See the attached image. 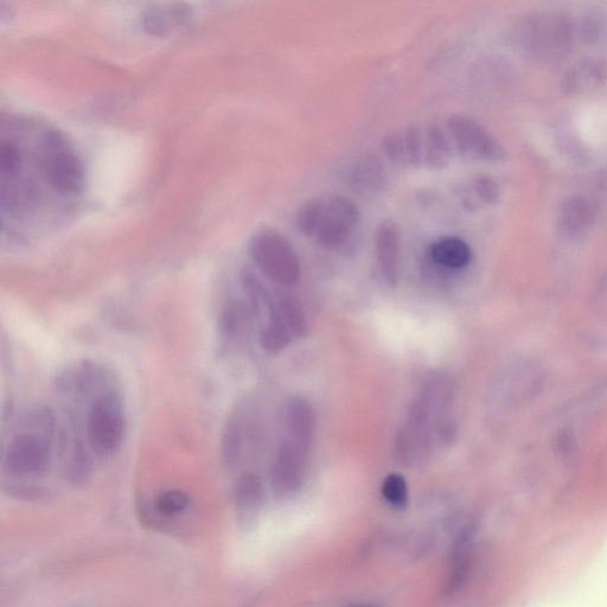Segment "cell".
Wrapping results in <instances>:
<instances>
[{"mask_svg":"<svg viewBox=\"0 0 607 607\" xmlns=\"http://www.w3.org/2000/svg\"><path fill=\"white\" fill-rule=\"evenodd\" d=\"M517 41L523 53L534 60H558L572 46V24L566 17L552 12L533 15L520 25Z\"/></svg>","mask_w":607,"mask_h":607,"instance_id":"1","label":"cell"},{"mask_svg":"<svg viewBox=\"0 0 607 607\" xmlns=\"http://www.w3.org/2000/svg\"><path fill=\"white\" fill-rule=\"evenodd\" d=\"M249 253L261 273L278 285L293 286L302 277V265L289 240L273 229L260 230L249 242Z\"/></svg>","mask_w":607,"mask_h":607,"instance_id":"2","label":"cell"},{"mask_svg":"<svg viewBox=\"0 0 607 607\" xmlns=\"http://www.w3.org/2000/svg\"><path fill=\"white\" fill-rule=\"evenodd\" d=\"M446 131L451 138L453 149L464 159L496 163L506 156V151L494 134L468 115H452L446 121Z\"/></svg>","mask_w":607,"mask_h":607,"instance_id":"3","label":"cell"},{"mask_svg":"<svg viewBox=\"0 0 607 607\" xmlns=\"http://www.w3.org/2000/svg\"><path fill=\"white\" fill-rule=\"evenodd\" d=\"M360 222V209L351 198L343 195L330 196L321 201V214L313 238L322 247L336 251L353 238Z\"/></svg>","mask_w":607,"mask_h":607,"instance_id":"4","label":"cell"},{"mask_svg":"<svg viewBox=\"0 0 607 607\" xmlns=\"http://www.w3.org/2000/svg\"><path fill=\"white\" fill-rule=\"evenodd\" d=\"M434 425L430 414L417 400L408 410L405 423L395 438V456L406 466H420L427 462L433 449Z\"/></svg>","mask_w":607,"mask_h":607,"instance_id":"5","label":"cell"},{"mask_svg":"<svg viewBox=\"0 0 607 607\" xmlns=\"http://www.w3.org/2000/svg\"><path fill=\"white\" fill-rule=\"evenodd\" d=\"M89 443L95 451L106 455L123 442L125 419L120 401L113 395L102 396L88 414Z\"/></svg>","mask_w":607,"mask_h":607,"instance_id":"6","label":"cell"},{"mask_svg":"<svg viewBox=\"0 0 607 607\" xmlns=\"http://www.w3.org/2000/svg\"><path fill=\"white\" fill-rule=\"evenodd\" d=\"M49 453L46 440L24 433L12 440L6 452V466L17 476L38 475L47 469Z\"/></svg>","mask_w":607,"mask_h":607,"instance_id":"7","label":"cell"},{"mask_svg":"<svg viewBox=\"0 0 607 607\" xmlns=\"http://www.w3.org/2000/svg\"><path fill=\"white\" fill-rule=\"evenodd\" d=\"M306 455L297 447L284 442L279 447L272 468V484L281 496L296 494L305 481Z\"/></svg>","mask_w":607,"mask_h":607,"instance_id":"8","label":"cell"},{"mask_svg":"<svg viewBox=\"0 0 607 607\" xmlns=\"http://www.w3.org/2000/svg\"><path fill=\"white\" fill-rule=\"evenodd\" d=\"M285 428L287 434L285 442L308 455L316 432V414L308 400L293 396L287 401Z\"/></svg>","mask_w":607,"mask_h":607,"instance_id":"9","label":"cell"},{"mask_svg":"<svg viewBox=\"0 0 607 607\" xmlns=\"http://www.w3.org/2000/svg\"><path fill=\"white\" fill-rule=\"evenodd\" d=\"M44 174L51 187L63 195L79 193L85 184L81 162L73 153L66 151L50 153L44 161Z\"/></svg>","mask_w":607,"mask_h":607,"instance_id":"10","label":"cell"},{"mask_svg":"<svg viewBox=\"0 0 607 607\" xmlns=\"http://www.w3.org/2000/svg\"><path fill=\"white\" fill-rule=\"evenodd\" d=\"M344 180L355 193L374 195L386 187V166L378 156L367 153L348 166L344 172Z\"/></svg>","mask_w":607,"mask_h":607,"instance_id":"11","label":"cell"},{"mask_svg":"<svg viewBox=\"0 0 607 607\" xmlns=\"http://www.w3.org/2000/svg\"><path fill=\"white\" fill-rule=\"evenodd\" d=\"M375 249L383 279L394 285L399 277L400 265V234L394 222H382L376 230Z\"/></svg>","mask_w":607,"mask_h":607,"instance_id":"12","label":"cell"},{"mask_svg":"<svg viewBox=\"0 0 607 607\" xmlns=\"http://www.w3.org/2000/svg\"><path fill=\"white\" fill-rule=\"evenodd\" d=\"M607 78L605 63L599 60H584L565 75L564 88L568 94L581 95L596 91Z\"/></svg>","mask_w":607,"mask_h":607,"instance_id":"13","label":"cell"},{"mask_svg":"<svg viewBox=\"0 0 607 607\" xmlns=\"http://www.w3.org/2000/svg\"><path fill=\"white\" fill-rule=\"evenodd\" d=\"M596 220L593 204L583 196H574L562 204L559 226L562 232L577 236L586 232Z\"/></svg>","mask_w":607,"mask_h":607,"instance_id":"14","label":"cell"},{"mask_svg":"<svg viewBox=\"0 0 607 607\" xmlns=\"http://www.w3.org/2000/svg\"><path fill=\"white\" fill-rule=\"evenodd\" d=\"M424 134V164L431 170H445L451 164L453 145L449 133L442 126L432 124Z\"/></svg>","mask_w":607,"mask_h":607,"instance_id":"15","label":"cell"},{"mask_svg":"<svg viewBox=\"0 0 607 607\" xmlns=\"http://www.w3.org/2000/svg\"><path fill=\"white\" fill-rule=\"evenodd\" d=\"M189 10L182 4L152 6L142 17L143 27L150 35L164 36L188 21Z\"/></svg>","mask_w":607,"mask_h":607,"instance_id":"16","label":"cell"},{"mask_svg":"<svg viewBox=\"0 0 607 607\" xmlns=\"http://www.w3.org/2000/svg\"><path fill=\"white\" fill-rule=\"evenodd\" d=\"M430 257L439 266L449 270H462L471 263V247L463 239L446 236L434 242Z\"/></svg>","mask_w":607,"mask_h":607,"instance_id":"17","label":"cell"},{"mask_svg":"<svg viewBox=\"0 0 607 607\" xmlns=\"http://www.w3.org/2000/svg\"><path fill=\"white\" fill-rule=\"evenodd\" d=\"M235 503L245 521H251L264 498L263 483L259 477L246 474L239 479L235 487Z\"/></svg>","mask_w":607,"mask_h":607,"instance_id":"18","label":"cell"},{"mask_svg":"<svg viewBox=\"0 0 607 607\" xmlns=\"http://www.w3.org/2000/svg\"><path fill=\"white\" fill-rule=\"evenodd\" d=\"M500 198L498 184L489 176H476L462 190V202L468 209H476L479 204H495Z\"/></svg>","mask_w":607,"mask_h":607,"instance_id":"19","label":"cell"},{"mask_svg":"<svg viewBox=\"0 0 607 607\" xmlns=\"http://www.w3.org/2000/svg\"><path fill=\"white\" fill-rule=\"evenodd\" d=\"M292 335L289 329L278 315L276 306L270 313V319H268L265 328L261 330L260 334V345L267 354L277 355L281 353L287 345L291 343Z\"/></svg>","mask_w":607,"mask_h":607,"instance_id":"20","label":"cell"},{"mask_svg":"<svg viewBox=\"0 0 607 607\" xmlns=\"http://www.w3.org/2000/svg\"><path fill=\"white\" fill-rule=\"evenodd\" d=\"M251 327V316L244 304L232 302L226 306L220 319L222 335L230 340H238L247 334Z\"/></svg>","mask_w":607,"mask_h":607,"instance_id":"21","label":"cell"},{"mask_svg":"<svg viewBox=\"0 0 607 607\" xmlns=\"http://www.w3.org/2000/svg\"><path fill=\"white\" fill-rule=\"evenodd\" d=\"M276 310L281 321H283L286 328L289 329L292 337L304 338L308 335V321H306L302 306H300L296 299L290 297L280 299V302L276 306Z\"/></svg>","mask_w":607,"mask_h":607,"instance_id":"22","label":"cell"},{"mask_svg":"<svg viewBox=\"0 0 607 607\" xmlns=\"http://www.w3.org/2000/svg\"><path fill=\"white\" fill-rule=\"evenodd\" d=\"M382 151L385 153L386 159L389 163L396 166L399 169H408L406 145L404 139V133L402 131H395L386 134L382 139Z\"/></svg>","mask_w":607,"mask_h":607,"instance_id":"23","label":"cell"},{"mask_svg":"<svg viewBox=\"0 0 607 607\" xmlns=\"http://www.w3.org/2000/svg\"><path fill=\"white\" fill-rule=\"evenodd\" d=\"M404 133L408 164L410 168L419 169L424 164V134L418 127L410 126Z\"/></svg>","mask_w":607,"mask_h":607,"instance_id":"24","label":"cell"},{"mask_svg":"<svg viewBox=\"0 0 607 607\" xmlns=\"http://www.w3.org/2000/svg\"><path fill=\"white\" fill-rule=\"evenodd\" d=\"M382 495L395 508L405 507L408 501V488L405 478L398 474L389 475L382 484Z\"/></svg>","mask_w":607,"mask_h":607,"instance_id":"25","label":"cell"},{"mask_svg":"<svg viewBox=\"0 0 607 607\" xmlns=\"http://www.w3.org/2000/svg\"><path fill=\"white\" fill-rule=\"evenodd\" d=\"M319 214H321V200L306 202L300 207L296 215V225L300 233L313 238L316 234Z\"/></svg>","mask_w":607,"mask_h":607,"instance_id":"26","label":"cell"},{"mask_svg":"<svg viewBox=\"0 0 607 607\" xmlns=\"http://www.w3.org/2000/svg\"><path fill=\"white\" fill-rule=\"evenodd\" d=\"M189 496L181 490L166 491L156 502L158 513L164 516H176L189 507Z\"/></svg>","mask_w":607,"mask_h":607,"instance_id":"27","label":"cell"},{"mask_svg":"<svg viewBox=\"0 0 607 607\" xmlns=\"http://www.w3.org/2000/svg\"><path fill=\"white\" fill-rule=\"evenodd\" d=\"M21 157H19L18 150L14 144H3L0 149V170H2L3 176L15 175L18 169Z\"/></svg>","mask_w":607,"mask_h":607,"instance_id":"28","label":"cell"},{"mask_svg":"<svg viewBox=\"0 0 607 607\" xmlns=\"http://www.w3.org/2000/svg\"><path fill=\"white\" fill-rule=\"evenodd\" d=\"M226 450L227 456L229 458H234L238 456L240 452V432L238 427L230 426L226 436Z\"/></svg>","mask_w":607,"mask_h":607,"instance_id":"29","label":"cell"},{"mask_svg":"<svg viewBox=\"0 0 607 607\" xmlns=\"http://www.w3.org/2000/svg\"><path fill=\"white\" fill-rule=\"evenodd\" d=\"M604 24L599 16L589 17L584 27L585 37L587 41H597L602 34Z\"/></svg>","mask_w":607,"mask_h":607,"instance_id":"30","label":"cell"},{"mask_svg":"<svg viewBox=\"0 0 607 607\" xmlns=\"http://www.w3.org/2000/svg\"><path fill=\"white\" fill-rule=\"evenodd\" d=\"M361 607H366V606H361Z\"/></svg>","mask_w":607,"mask_h":607,"instance_id":"31","label":"cell"}]
</instances>
